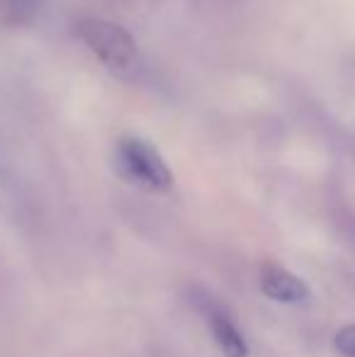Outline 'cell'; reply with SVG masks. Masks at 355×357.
<instances>
[{
	"label": "cell",
	"instance_id": "1",
	"mask_svg": "<svg viewBox=\"0 0 355 357\" xmlns=\"http://www.w3.org/2000/svg\"><path fill=\"white\" fill-rule=\"evenodd\" d=\"M78 39L112 71H127L139 56L134 37L117 22L86 17L76 24Z\"/></svg>",
	"mask_w": 355,
	"mask_h": 357
},
{
	"label": "cell",
	"instance_id": "2",
	"mask_svg": "<svg viewBox=\"0 0 355 357\" xmlns=\"http://www.w3.org/2000/svg\"><path fill=\"white\" fill-rule=\"evenodd\" d=\"M119 165H122L124 175L132 178L134 183L144 185V188L153 190V192H166L173 185V173L166 165V160L161 158L156 149L151 144H146L144 139L127 137L119 142L117 149Z\"/></svg>",
	"mask_w": 355,
	"mask_h": 357
},
{
	"label": "cell",
	"instance_id": "3",
	"mask_svg": "<svg viewBox=\"0 0 355 357\" xmlns=\"http://www.w3.org/2000/svg\"><path fill=\"white\" fill-rule=\"evenodd\" d=\"M197 306L204 314V319H207L209 328H212V333H214V340L219 343L222 353L227 357H246L248 345H246V340H243L241 331H239L236 324L232 321V316H229L209 294L197 299Z\"/></svg>",
	"mask_w": 355,
	"mask_h": 357
},
{
	"label": "cell",
	"instance_id": "4",
	"mask_svg": "<svg viewBox=\"0 0 355 357\" xmlns=\"http://www.w3.org/2000/svg\"><path fill=\"white\" fill-rule=\"evenodd\" d=\"M261 289L263 294L275 301H285V304H297L309 296V287L292 275L289 270L280 268L275 263H266L261 270Z\"/></svg>",
	"mask_w": 355,
	"mask_h": 357
},
{
	"label": "cell",
	"instance_id": "5",
	"mask_svg": "<svg viewBox=\"0 0 355 357\" xmlns=\"http://www.w3.org/2000/svg\"><path fill=\"white\" fill-rule=\"evenodd\" d=\"M333 345L341 355L355 357V326H343L333 338Z\"/></svg>",
	"mask_w": 355,
	"mask_h": 357
},
{
	"label": "cell",
	"instance_id": "6",
	"mask_svg": "<svg viewBox=\"0 0 355 357\" xmlns=\"http://www.w3.org/2000/svg\"><path fill=\"white\" fill-rule=\"evenodd\" d=\"M5 5H8L10 10H13V13H29V10H32V5H34V0H3Z\"/></svg>",
	"mask_w": 355,
	"mask_h": 357
}]
</instances>
